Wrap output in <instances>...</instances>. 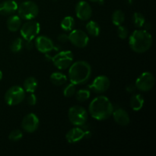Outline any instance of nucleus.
I'll return each instance as SVG.
<instances>
[{"label": "nucleus", "mask_w": 156, "mask_h": 156, "mask_svg": "<svg viewBox=\"0 0 156 156\" xmlns=\"http://www.w3.org/2000/svg\"><path fill=\"white\" fill-rule=\"evenodd\" d=\"M76 15L81 21H88L92 15V9L86 1H79L76 6Z\"/></svg>", "instance_id": "nucleus-13"}, {"label": "nucleus", "mask_w": 156, "mask_h": 156, "mask_svg": "<svg viewBox=\"0 0 156 156\" xmlns=\"http://www.w3.org/2000/svg\"><path fill=\"white\" fill-rule=\"evenodd\" d=\"M58 41L61 43H66L69 41V34H60L57 37Z\"/></svg>", "instance_id": "nucleus-32"}, {"label": "nucleus", "mask_w": 156, "mask_h": 156, "mask_svg": "<svg viewBox=\"0 0 156 156\" xmlns=\"http://www.w3.org/2000/svg\"><path fill=\"white\" fill-rule=\"evenodd\" d=\"M37 101V96L34 93H30V94L27 98V104L30 106H34V105H36Z\"/></svg>", "instance_id": "nucleus-31"}, {"label": "nucleus", "mask_w": 156, "mask_h": 156, "mask_svg": "<svg viewBox=\"0 0 156 156\" xmlns=\"http://www.w3.org/2000/svg\"><path fill=\"white\" fill-rule=\"evenodd\" d=\"M60 26L62 30H66V31H71L75 27L74 18L71 16L65 17L61 21Z\"/></svg>", "instance_id": "nucleus-23"}, {"label": "nucleus", "mask_w": 156, "mask_h": 156, "mask_svg": "<svg viewBox=\"0 0 156 156\" xmlns=\"http://www.w3.org/2000/svg\"><path fill=\"white\" fill-rule=\"evenodd\" d=\"M76 98L79 102H84L88 100L91 96V91L88 89H80L76 92Z\"/></svg>", "instance_id": "nucleus-27"}, {"label": "nucleus", "mask_w": 156, "mask_h": 156, "mask_svg": "<svg viewBox=\"0 0 156 156\" xmlns=\"http://www.w3.org/2000/svg\"><path fill=\"white\" fill-rule=\"evenodd\" d=\"M85 136V132L80 127L73 128L67 132L66 139L69 143H76L82 140Z\"/></svg>", "instance_id": "nucleus-16"}, {"label": "nucleus", "mask_w": 156, "mask_h": 156, "mask_svg": "<svg viewBox=\"0 0 156 156\" xmlns=\"http://www.w3.org/2000/svg\"><path fill=\"white\" fill-rule=\"evenodd\" d=\"M68 117L72 124L76 126H81L85 124L88 120V114L83 107L76 105L69 108Z\"/></svg>", "instance_id": "nucleus-5"}, {"label": "nucleus", "mask_w": 156, "mask_h": 156, "mask_svg": "<svg viewBox=\"0 0 156 156\" xmlns=\"http://www.w3.org/2000/svg\"><path fill=\"white\" fill-rule=\"evenodd\" d=\"M145 100L140 94H135L130 98V107L134 111H139L143 108Z\"/></svg>", "instance_id": "nucleus-19"}, {"label": "nucleus", "mask_w": 156, "mask_h": 156, "mask_svg": "<svg viewBox=\"0 0 156 156\" xmlns=\"http://www.w3.org/2000/svg\"><path fill=\"white\" fill-rule=\"evenodd\" d=\"M41 31V25L34 20H29L24 22L20 27V32L22 38L25 41H33Z\"/></svg>", "instance_id": "nucleus-7"}, {"label": "nucleus", "mask_w": 156, "mask_h": 156, "mask_svg": "<svg viewBox=\"0 0 156 156\" xmlns=\"http://www.w3.org/2000/svg\"><path fill=\"white\" fill-rule=\"evenodd\" d=\"M69 41L78 48H84L89 43V37L83 30L75 29L72 30L69 34Z\"/></svg>", "instance_id": "nucleus-10"}, {"label": "nucleus", "mask_w": 156, "mask_h": 156, "mask_svg": "<svg viewBox=\"0 0 156 156\" xmlns=\"http://www.w3.org/2000/svg\"><path fill=\"white\" fill-rule=\"evenodd\" d=\"M24 47V42L23 41V39L21 38L18 37L16 39L14 40L12 42L10 45V50L12 53H19L20 51H21V50L23 49V47Z\"/></svg>", "instance_id": "nucleus-25"}, {"label": "nucleus", "mask_w": 156, "mask_h": 156, "mask_svg": "<svg viewBox=\"0 0 156 156\" xmlns=\"http://www.w3.org/2000/svg\"><path fill=\"white\" fill-rule=\"evenodd\" d=\"M76 92V85H74L73 83H70L69 85H67L63 89V95L66 98L73 97V95H75Z\"/></svg>", "instance_id": "nucleus-28"}, {"label": "nucleus", "mask_w": 156, "mask_h": 156, "mask_svg": "<svg viewBox=\"0 0 156 156\" xmlns=\"http://www.w3.org/2000/svg\"><path fill=\"white\" fill-rule=\"evenodd\" d=\"M125 21V15L121 10H116L112 15V22L115 26H120Z\"/></svg>", "instance_id": "nucleus-24"}, {"label": "nucleus", "mask_w": 156, "mask_h": 156, "mask_svg": "<svg viewBox=\"0 0 156 156\" xmlns=\"http://www.w3.org/2000/svg\"><path fill=\"white\" fill-rule=\"evenodd\" d=\"M73 59H74V56L72 51L65 50V51H61L56 53L52 58V62L58 69L63 70L71 66L73 62Z\"/></svg>", "instance_id": "nucleus-8"}, {"label": "nucleus", "mask_w": 156, "mask_h": 156, "mask_svg": "<svg viewBox=\"0 0 156 156\" xmlns=\"http://www.w3.org/2000/svg\"><path fill=\"white\" fill-rule=\"evenodd\" d=\"M18 5L14 0H5L0 3V15H12L18 10Z\"/></svg>", "instance_id": "nucleus-17"}, {"label": "nucleus", "mask_w": 156, "mask_h": 156, "mask_svg": "<svg viewBox=\"0 0 156 156\" xmlns=\"http://www.w3.org/2000/svg\"><path fill=\"white\" fill-rule=\"evenodd\" d=\"M25 98V91L19 85H14L6 91L5 101L9 106L19 105Z\"/></svg>", "instance_id": "nucleus-6"}, {"label": "nucleus", "mask_w": 156, "mask_h": 156, "mask_svg": "<svg viewBox=\"0 0 156 156\" xmlns=\"http://www.w3.org/2000/svg\"><path fill=\"white\" fill-rule=\"evenodd\" d=\"M35 47L39 52L47 53L52 51L54 48L53 41L46 36H38L36 37L34 42Z\"/></svg>", "instance_id": "nucleus-14"}, {"label": "nucleus", "mask_w": 156, "mask_h": 156, "mask_svg": "<svg viewBox=\"0 0 156 156\" xmlns=\"http://www.w3.org/2000/svg\"><path fill=\"white\" fill-rule=\"evenodd\" d=\"M110 79L106 76H98L94 79L91 85H88V88L93 92L97 94H101L108 91L110 87Z\"/></svg>", "instance_id": "nucleus-11"}, {"label": "nucleus", "mask_w": 156, "mask_h": 156, "mask_svg": "<svg viewBox=\"0 0 156 156\" xmlns=\"http://www.w3.org/2000/svg\"><path fill=\"white\" fill-rule=\"evenodd\" d=\"M152 37L146 30H136L129 38V45L133 51L143 53L148 51L152 45Z\"/></svg>", "instance_id": "nucleus-3"}, {"label": "nucleus", "mask_w": 156, "mask_h": 156, "mask_svg": "<svg viewBox=\"0 0 156 156\" xmlns=\"http://www.w3.org/2000/svg\"><path fill=\"white\" fill-rule=\"evenodd\" d=\"M7 27L9 30L15 32L20 29L21 26V18L18 15H12L7 20Z\"/></svg>", "instance_id": "nucleus-18"}, {"label": "nucleus", "mask_w": 156, "mask_h": 156, "mask_svg": "<svg viewBox=\"0 0 156 156\" xmlns=\"http://www.w3.org/2000/svg\"><path fill=\"white\" fill-rule=\"evenodd\" d=\"M85 28H86L87 31H88V33L91 36L98 37L100 34V26H99V24H98L96 21H89L86 24Z\"/></svg>", "instance_id": "nucleus-22"}, {"label": "nucleus", "mask_w": 156, "mask_h": 156, "mask_svg": "<svg viewBox=\"0 0 156 156\" xmlns=\"http://www.w3.org/2000/svg\"><path fill=\"white\" fill-rule=\"evenodd\" d=\"M40 121L37 116L34 113H30L24 116L21 122V127L26 133H32L39 127Z\"/></svg>", "instance_id": "nucleus-12"}, {"label": "nucleus", "mask_w": 156, "mask_h": 156, "mask_svg": "<svg viewBox=\"0 0 156 156\" xmlns=\"http://www.w3.org/2000/svg\"><path fill=\"white\" fill-rule=\"evenodd\" d=\"M2 76H3V75H2V72L1 70H0V81H1L2 79Z\"/></svg>", "instance_id": "nucleus-36"}, {"label": "nucleus", "mask_w": 156, "mask_h": 156, "mask_svg": "<svg viewBox=\"0 0 156 156\" xmlns=\"http://www.w3.org/2000/svg\"><path fill=\"white\" fill-rule=\"evenodd\" d=\"M117 34L118 37L122 40L126 39L128 37L129 34V31H128V29L126 28L125 26L120 25L118 26V28H117Z\"/></svg>", "instance_id": "nucleus-30"}, {"label": "nucleus", "mask_w": 156, "mask_h": 156, "mask_svg": "<svg viewBox=\"0 0 156 156\" xmlns=\"http://www.w3.org/2000/svg\"><path fill=\"white\" fill-rule=\"evenodd\" d=\"M24 47H25L27 50H31L34 47L32 41H26V43L24 44Z\"/></svg>", "instance_id": "nucleus-33"}, {"label": "nucleus", "mask_w": 156, "mask_h": 156, "mask_svg": "<svg viewBox=\"0 0 156 156\" xmlns=\"http://www.w3.org/2000/svg\"><path fill=\"white\" fill-rule=\"evenodd\" d=\"M37 80L34 77H32V76L27 78L24 80V83H23V88L25 91V92L34 93L37 88Z\"/></svg>", "instance_id": "nucleus-20"}, {"label": "nucleus", "mask_w": 156, "mask_h": 156, "mask_svg": "<svg viewBox=\"0 0 156 156\" xmlns=\"http://www.w3.org/2000/svg\"><path fill=\"white\" fill-rule=\"evenodd\" d=\"M88 110L93 118L101 121L107 120L112 115L114 106L108 98L101 95L91 101Z\"/></svg>", "instance_id": "nucleus-1"}, {"label": "nucleus", "mask_w": 156, "mask_h": 156, "mask_svg": "<svg viewBox=\"0 0 156 156\" xmlns=\"http://www.w3.org/2000/svg\"><path fill=\"white\" fill-rule=\"evenodd\" d=\"M155 79L153 75L149 72L142 73L136 80L135 86L141 91H149L152 89L155 85Z\"/></svg>", "instance_id": "nucleus-9"}, {"label": "nucleus", "mask_w": 156, "mask_h": 156, "mask_svg": "<svg viewBox=\"0 0 156 156\" xmlns=\"http://www.w3.org/2000/svg\"><path fill=\"white\" fill-rule=\"evenodd\" d=\"M91 67L86 61L79 60L72 63L69 69V79L74 85H83L89 80Z\"/></svg>", "instance_id": "nucleus-2"}, {"label": "nucleus", "mask_w": 156, "mask_h": 156, "mask_svg": "<svg viewBox=\"0 0 156 156\" xmlns=\"http://www.w3.org/2000/svg\"><path fill=\"white\" fill-rule=\"evenodd\" d=\"M18 15L21 19L29 21L36 18L39 13L37 5L32 1H25L18 5Z\"/></svg>", "instance_id": "nucleus-4"}, {"label": "nucleus", "mask_w": 156, "mask_h": 156, "mask_svg": "<svg viewBox=\"0 0 156 156\" xmlns=\"http://www.w3.org/2000/svg\"><path fill=\"white\" fill-rule=\"evenodd\" d=\"M50 82L56 86H60L64 85L67 82V76L60 72H56L50 75Z\"/></svg>", "instance_id": "nucleus-21"}, {"label": "nucleus", "mask_w": 156, "mask_h": 156, "mask_svg": "<svg viewBox=\"0 0 156 156\" xmlns=\"http://www.w3.org/2000/svg\"><path fill=\"white\" fill-rule=\"evenodd\" d=\"M136 89V88L135 85H129V87H127L126 88V91H128V92H133Z\"/></svg>", "instance_id": "nucleus-34"}, {"label": "nucleus", "mask_w": 156, "mask_h": 156, "mask_svg": "<svg viewBox=\"0 0 156 156\" xmlns=\"http://www.w3.org/2000/svg\"><path fill=\"white\" fill-rule=\"evenodd\" d=\"M133 22L134 26L137 28H141L146 23V18L144 15L140 12H135L133 15Z\"/></svg>", "instance_id": "nucleus-26"}, {"label": "nucleus", "mask_w": 156, "mask_h": 156, "mask_svg": "<svg viewBox=\"0 0 156 156\" xmlns=\"http://www.w3.org/2000/svg\"><path fill=\"white\" fill-rule=\"evenodd\" d=\"M89 1L92 2H98L100 3V4H102L104 2V0H89Z\"/></svg>", "instance_id": "nucleus-35"}, {"label": "nucleus", "mask_w": 156, "mask_h": 156, "mask_svg": "<svg viewBox=\"0 0 156 156\" xmlns=\"http://www.w3.org/2000/svg\"><path fill=\"white\" fill-rule=\"evenodd\" d=\"M23 137V133L21 132V130L20 129H14L12 132L9 133V139L11 141L13 142H17L19 141L20 140H21Z\"/></svg>", "instance_id": "nucleus-29"}, {"label": "nucleus", "mask_w": 156, "mask_h": 156, "mask_svg": "<svg viewBox=\"0 0 156 156\" xmlns=\"http://www.w3.org/2000/svg\"><path fill=\"white\" fill-rule=\"evenodd\" d=\"M112 115L116 123L120 126H127L130 122L129 114L123 108H117V109L114 110Z\"/></svg>", "instance_id": "nucleus-15"}]
</instances>
